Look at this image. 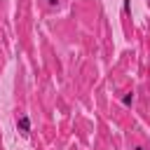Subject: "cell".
Returning a JSON list of instances; mask_svg holds the SVG:
<instances>
[{
	"instance_id": "cell-4",
	"label": "cell",
	"mask_w": 150,
	"mask_h": 150,
	"mask_svg": "<svg viewBox=\"0 0 150 150\" xmlns=\"http://www.w3.org/2000/svg\"><path fill=\"white\" fill-rule=\"evenodd\" d=\"M134 150H145V148H143V145H136V148H134Z\"/></svg>"
},
{
	"instance_id": "cell-2",
	"label": "cell",
	"mask_w": 150,
	"mask_h": 150,
	"mask_svg": "<svg viewBox=\"0 0 150 150\" xmlns=\"http://www.w3.org/2000/svg\"><path fill=\"white\" fill-rule=\"evenodd\" d=\"M122 103H124L127 108H129V105H134V94H124V96H122Z\"/></svg>"
},
{
	"instance_id": "cell-1",
	"label": "cell",
	"mask_w": 150,
	"mask_h": 150,
	"mask_svg": "<svg viewBox=\"0 0 150 150\" xmlns=\"http://www.w3.org/2000/svg\"><path fill=\"white\" fill-rule=\"evenodd\" d=\"M16 129H19L23 136L30 134V117H28L26 112H19V115H16Z\"/></svg>"
},
{
	"instance_id": "cell-3",
	"label": "cell",
	"mask_w": 150,
	"mask_h": 150,
	"mask_svg": "<svg viewBox=\"0 0 150 150\" xmlns=\"http://www.w3.org/2000/svg\"><path fill=\"white\" fill-rule=\"evenodd\" d=\"M47 5H49V7H56V5H59V0H47Z\"/></svg>"
}]
</instances>
